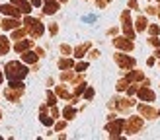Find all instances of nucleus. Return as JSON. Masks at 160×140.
Returning <instances> with one entry per match:
<instances>
[{"label": "nucleus", "instance_id": "f257e3e1", "mask_svg": "<svg viewBox=\"0 0 160 140\" xmlns=\"http://www.w3.org/2000/svg\"><path fill=\"white\" fill-rule=\"evenodd\" d=\"M28 74V70H26V66H22L20 62H10L8 64V72H6V76L10 78V80H16V78H23Z\"/></svg>", "mask_w": 160, "mask_h": 140}, {"label": "nucleus", "instance_id": "f03ea898", "mask_svg": "<svg viewBox=\"0 0 160 140\" xmlns=\"http://www.w3.org/2000/svg\"><path fill=\"white\" fill-rule=\"evenodd\" d=\"M141 127H142V121L139 119V117H133V119H129V121H127V132H129V134H133V132H137Z\"/></svg>", "mask_w": 160, "mask_h": 140}, {"label": "nucleus", "instance_id": "7ed1b4c3", "mask_svg": "<svg viewBox=\"0 0 160 140\" xmlns=\"http://www.w3.org/2000/svg\"><path fill=\"white\" fill-rule=\"evenodd\" d=\"M26 23H28V27L31 29V33H33V35H41V33H43V26H41L39 21L28 18V20H26Z\"/></svg>", "mask_w": 160, "mask_h": 140}, {"label": "nucleus", "instance_id": "20e7f679", "mask_svg": "<svg viewBox=\"0 0 160 140\" xmlns=\"http://www.w3.org/2000/svg\"><path fill=\"white\" fill-rule=\"evenodd\" d=\"M115 47H119V49H125V51H131L133 49V43L129 37H119L115 39Z\"/></svg>", "mask_w": 160, "mask_h": 140}, {"label": "nucleus", "instance_id": "39448f33", "mask_svg": "<svg viewBox=\"0 0 160 140\" xmlns=\"http://www.w3.org/2000/svg\"><path fill=\"white\" fill-rule=\"evenodd\" d=\"M139 97L142 101H154V93L150 90H147V88H142V90H139Z\"/></svg>", "mask_w": 160, "mask_h": 140}, {"label": "nucleus", "instance_id": "423d86ee", "mask_svg": "<svg viewBox=\"0 0 160 140\" xmlns=\"http://www.w3.org/2000/svg\"><path fill=\"white\" fill-rule=\"evenodd\" d=\"M59 10V4L55 0H45V14H55Z\"/></svg>", "mask_w": 160, "mask_h": 140}, {"label": "nucleus", "instance_id": "0eeeda50", "mask_svg": "<svg viewBox=\"0 0 160 140\" xmlns=\"http://www.w3.org/2000/svg\"><path fill=\"white\" fill-rule=\"evenodd\" d=\"M117 60H119V64H121L123 68H131L135 64V60L129 58V57H123V54H117Z\"/></svg>", "mask_w": 160, "mask_h": 140}, {"label": "nucleus", "instance_id": "6e6552de", "mask_svg": "<svg viewBox=\"0 0 160 140\" xmlns=\"http://www.w3.org/2000/svg\"><path fill=\"white\" fill-rule=\"evenodd\" d=\"M16 6H18V10L23 12V14H29V12H31V4L23 2V0H16Z\"/></svg>", "mask_w": 160, "mask_h": 140}, {"label": "nucleus", "instance_id": "1a4fd4ad", "mask_svg": "<svg viewBox=\"0 0 160 140\" xmlns=\"http://www.w3.org/2000/svg\"><path fill=\"white\" fill-rule=\"evenodd\" d=\"M121 127H123V121H117L115 124H113V123H111V124H109V127H108V130L111 132V134H117V132H119V130H121Z\"/></svg>", "mask_w": 160, "mask_h": 140}, {"label": "nucleus", "instance_id": "9d476101", "mask_svg": "<svg viewBox=\"0 0 160 140\" xmlns=\"http://www.w3.org/2000/svg\"><path fill=\"white\" fill-rule=\"evenodd\" d=\"M139 109H141V113L147 115V117H154V115H156V111H154L152 107H148V105H141Z\"/></svg>", "mask_w": 160, "mask_h": 140}, {"label": "nucleus", "instance_id": "9b49d317", "mask_svg": "<svg viewBox=\"0 0 160 140\" xmlns=\"http://www.w3.org/2000/svg\"><path fill=\"white\" fill-rule=\"evenodd\" d=\"M0 10H2L4 14H12V16H18V10H14V6H2V8H0Z\"/></svg>", "mask_w": 160, "mask_h": 140}, {"label": "nucleus", "instance_id": "f8f14e48", "mask_svg": "<svg viewBox=\"0 0 160 140\" xmlns=\"http://www.w3.org/2000/svg\"><path fill=\"white\" fill-rule=\"evenodd\" d=\"M16 26H18V21H16V20H6L4 21V29H14Z\"/></svg>", "mask_w": 160, "mask_h": 140}, {"label": "nucleus", "instance_id": "ddd939ff", "mask_svg": "<svg viewBox=\"0 0 160 140\" xmlns=\"http://www.w3.org/2000/svg\"><path fill=\"white\" fill-rule=\"evenodd\" d=\"M6 51H8V41H6V37H2L0 39V54L6 53Z\"/></svg>", "mask_w": 160, "mask_h": 140}, {"label": "nucleus", "instance_id": "4468645a", "mask_svg": "<svg viewBox=\"0 0 160 140\" xmlns=\"http://www.w3.org/2000/svg\"><path fill=\"white\" fill-rule=\"evenodd\" d=\"M23 60H26V62H33V60H37V57H35V54L33 53H26V54H23V57H22Z\"/></svg>", "mask_w": 160, "mask_h": 140}, {"label": "nucleus", "instance_id": "2eb2a0df", "mask_svg": "<svg viewBox=\"0 0 160 140\" xmlns=\"http://www.w3.org/2000/svg\"><path fill=\"white\" fill-rule=\"evenodd\" d=\"M145 27H147V20H145V18H139V20H137V29L142 31Z\"/></svg>", "mask_w": 160, "mask_h": 140}, {"label": "nucleus", "instance_id": "dca6fc26", "mask_svg": "<svg viewBox=\"0 0 160 140\" xmlns=\"http://www.w3.org/2000/svg\"><path fill=\"white\" fill-rule=\"evenodd\" d=\"M59 66H61V68H70V66H72V60H70V58H65V60H61Z\"/></svg>", "mask_w": 160, "mask_h": 140}, {"label": "nucleus", "instance_id": "f3484780", "mask_svg": "<svg viewBox=\"0 0 160 140\" xmlns=\"http://www.w3.org/2000/svg\"><path fill=\"white\" fill-rule=\"evenodd\" d=\"M129 80H142V74L141 72H131L129 74Z\"/></svg>", "mask_w": 160, "mask_h": 140}, {"label": "nucleus", "instance_id": "a211bd4d", "mask_svg": "<svg viewBox=\"0 0 160 140\" xmlns=\"http://www.w3.org/2000/svg\"><path fill=\"white\" fill-rule=\"evenodd\" d=\"M86 49H88V45H84V47H78V49H76V57H84Z\"/></svg>", "mask_w": 160, "mask_h": 140}, {"label": "nucleus", "instance_id": "6ab92c4d", "mask_svg": "<svg viewBox=\"0 0 160 140\" xmlns=\"http://www.w3.org/2000/svg\"><path fill=\"white\" fill-rule=\"evenodd\" d=\"M28 47H29V41H23V43H18V45H16V49H18V51H23V49H28Z\"/></svg>", "mask_w": 160, "mask_h": 140}, {"label": "nucleus", "instance_id": "aec40b11", "mask_svg": "<svg viewBox=\"0 0 160 140\" xmlns=\"http://www.w3.org/2000/svg\"><path fill=\"white\" fill-rule=\"evenodd\" d=\"M72 115H74V109H68V107H67V109H65V117H67V119H70Z\"/></svg>", "mask_w": 160, "mask_h": 140}, {"label": "nucleus", "instance_id": "412c9836", "mask_svg": "<svg viewBox=\"0 0 160 140\" xmlns=\"http://www.w3.org/2000/svg\"><path fill=\"white\" fill-rule=\"evenodd\" d=\"M148 31H150V35H156L158 31H160V27H158V26H150V29H148Z\"/></svg>", "mask_w": 160, "mask_h": 140}, {"label": "nucleus", "instance_id": "4be33fe9", "mask_svg": "<svg viewBox=\"0 0 160 140\" xmlns=\"http://www.w3.org/2000/svg\"><path fill=\"white\" fill-rule=\"evenodd\" d=\"M88 68V64H86V62H80V64L76 66V70H78V72H82V70H86Z\"/></svg>", "mask_w": 160, "mask_h": 140}, {"label": "nucleus", "instance_id": "5701e85b", "mask_svg": "<svg viewBox=\"0 0 160 140\" xmlns=\"http://www.w3.org/2000/svg\"><path fill=\"white\" fill-rule=\"evenodd\" d=\"M92 96H94V90H92V88H90V90H86V99H90Z\"/></svg>", "mask_w": 160, "mask_h": 140}, {"label": "nucleus", "instance_id": "b1692460", "mask_svg": "<svg viewBox=\"0 0 160 140\" xmlns=\"http://www.w3.org/2000/svg\"><path fill=\"white\" fill-rule=\"evenodd\" d=\"M41 121H43V124H51V123H53V119H49V117H43Z\"/></svg>", "mask_w": 160, "mask_h": 140}, {"label": "nucleus", "instance_id": "393cba45", "mask_svg": "<svg viewBox=\"0 0 160 140\" xmlns=\"http://www.w3.org/2000/svg\"><path fill=\"white\" fill-rule=\"evenodd\" d=\"M31 2H33V6H39V4H41V0H31Z\"/></svg>", "mask_w": 160, "mask_h": 140}, {"label": "nucleus", "instance_id": "a878e982", "mask_svg": "<svg viewBox=\"0 0 160 140\" xmlns=\"http://www.w3.org/2000/svg\"><path fill=\"white\" fill-rule=\"evenodd\" d=\"M156 57H158V58H160V49H158V51H156Z\"/></svg>", "mask_w": 160, "mask_h": 140}, {"label": "nucleus", "instance_id": "bb28decb", "mask_svg": "<svg viewBox=\"0 0 160 140\" xmlns=\"http://www.w3.org/2000/svg\"><path fill=\"white\" fill-rule=\"evenodd\" d=\"M0 82H2V74H0Z\"/></svg>", "mask_w": 160, "mask_h": 140}, {"label": "nucleus", "instance_id": "cd10ccee", "mask_svg": "<svg viewBox=\"0 0 160 140\" xmlns=\"http://www.w3.org/2000/svg\"><path fill=\"white\" fill-rule=\"evenodd\" d=\"M158 14H160V12H158Z\"/></svg>", "mask_w": 160, "mask_h": 140}]
</instances>
